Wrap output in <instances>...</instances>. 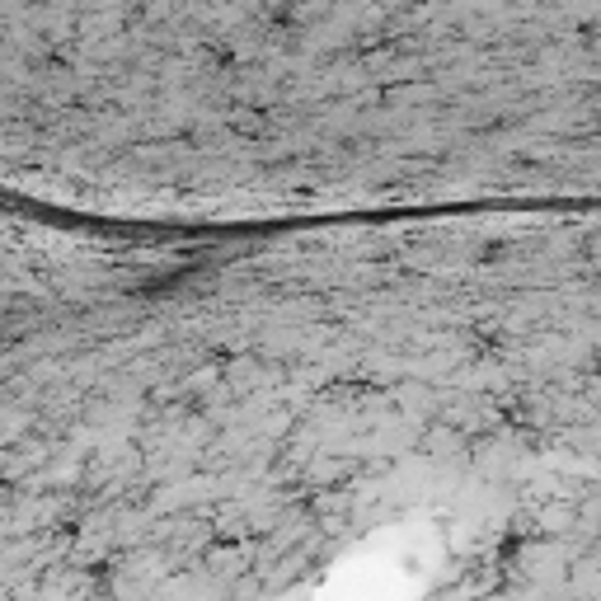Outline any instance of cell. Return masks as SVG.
<instances>
[{"instance_id":"obj_1","label":"cell","mask_w":601,"mask_h":601,"mask_svg":"<svg viewBox=\"0 0 601 601\" xmlns=\"http://www.w3.org/2000/svg\"><path fill=\"white\" fill-rule=\"evenodd\" d=\"M418 564L409 555H362L334 573L315 601H414Z\"/></svg>"}]
</instances>
